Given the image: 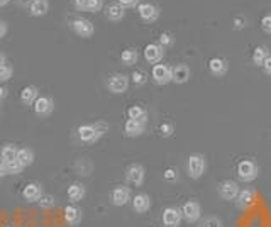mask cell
I'll return each mask as SVG.
<instances>
[{
    "instance_id": "6da1fadb",
    "label": "cell",
    "mask_w": 271,
    "mask_h": 227,
    "mask_svg": "<svg viewBox=\"0 0 271 227\" xmlns=\"http://www.w3.org/2000/svg\"><path fill=\"white\" fill-rule=\"evenodd\" d=\"M205 170H207L205 156L198 153L190 154L188 159H186V173H188V177L193 178V180H198L205 173Z\"/></svg>"
},
{
    "instance_id": "7a4b0ae2",
    "label": "cell",
    "mask_w": 271,
    "mask_h": 227,
    "mask_svg": "<svg viewBox=\"0 0 271 227\" xmlns=\"http://www.w3.org/2000/svg\"><path fill=\"white\" fill-rule=\"evenodd\" d=\"M258 173H260V168H258L256 161L254 159H242L237 165V177L241 182L244 183H251L253 180L258 178Z\"/></svg>"
},
{
    "instance_id": "3957f363",
    "label": "cell",
    "mask_w": 271,
    "mask_h": 227,
    "mask_svg": "<svg viewBox=\"0 0 271 227\" xmlns=\"http://www.w3.org/2000/svg\"><path fill=\"white\" fill-rule=\"evenodd\" d=\"M107 89L112 93H126L127 89H129V77L124 73H115L110 75L109 80H107Z\"/></svg>"
},
{
    "instance_id": "277c9868",
    "label": "cell",
    "mask_w": 271,
    "mask_h": 227,
    "mask_svg": "<svg viewBox=\"0 0 271 227\" xmlns=\"http://www.w3.org/2000/svg\"><path fill=\"white\" fill-rule=\"evenodd\" d=\"M217 192L222 200H236L239 195V185L234 180H224L217 185Z\"/></svg>"
},
{
    "instance_id": "5b68a950",
    "label": "cell",
    "mask_w": 271,
    "mask_h": 227,
    "mask_svg": "<svg viewBox=\"0 0 271 227\" xmlns=\"http://www.w3.org/2000/svg\"><path fill=\"white\" fill-rule=\"evenodd\" d=\"M71 29L75 31V34H78L80 38H91V36L95 34V26L93 22L89 21V19H73V22H71Z\"/></svg>"
},
{
    "instance_id": "8992f818",
    "label": "cell",
    "mask_w": 271,
    "mask_h": 227,
    "mask_svg": "<svg viewBox=\"0 0 271 227\" xmlns=\"http://www.w3.org/2000/svg\"><path fill=\"white\" fill-rule=\"evenodd\" d=\"M181 216L185 219L186 222H190V224H193V222H197L198 219L202 216V207L198 204L197 200H188L186 204H183L181 207Z\"/></svg>"
},
{
    "instance_id": "52a82bcc",
    "label": "cell",
    "mask_w": 271,
    "mask_h": 227,
    "mask_svg": "<svg viewBox=\"0 0 271 227\" xmlns=\"http://www.w3.org/2000/svg\"><path fill=\"white\" fill-rule=\"evenodd\" d=\"M144 177H146V171L141 165L134 163V165L127 166V170H126L127 183H131V185H134V186H141L142 183H144Z\"/></svg>"
},
{
    "instance_id": "ba28073f",
    "label": "cell",
    "mask_w": 271,
    "mask_h": 227,
    "mask_svg": "<svg viewBox=\"0 0 271 227\" xmlns=\"http://www.w3.org/2000/svg\"><path fill=\"white\" fill-rule=\"evenodd\" d=\"M137 14L139 17L142 19L146 24H153L158 21L159 17V9L154 3H149V2H144V3H139L137 5Z\"/></svg>"
},
{
    "instance_id": "9c48e42d",
    "label": "cell",
    "mask_w": 271,
    "mask_h": 227,
    "mask_svg": "<svg viewBox=\"0 0 271 227\" xmlns=\"http://www.w3.org/2000/svg\"><path fill=\"white\" fill-rule=\"evenodd\" d=\"M78 137L82 142H87V144H93V142H97L98 139L102 137V134L97 131V127L93 124H83L78 127Z\"/></svg>"
},
{
    "instance_id": "30bf717a",
    "label": "cell",
    "mask_w": 271,
    "mask_h": 227,
    "mask_svg": "<svg viewBox=\"0 0 271 227\" xmlns=\"http://www.w3.org/2000/svg\"><path fill=\"white\" fill-rule=\"evenodd\" d=\"M181 210L177 209V207H166L163 210V216H161V221L165 227H178L181 224Z\"/></svg>"
},
{
    "instance_id": "8fae6325",
    "label": "cell",
    "mask_w": 271,
    "mask_h": 227,
    "mask_svg": "<svg viewBox=\"0 0 271 227\" xmlns=\"http://www.w3.org/2000/svg\"><path fill=\"white\" fill-rule=\"evenodd\" d=\"M163 56H165V47H161L158 43H149L144 47V58L149 65H158Z\"/></svg>"
},
{
    "instance_id": "7c38bea8",
    "label": "cell",
    "mask_w": 271,
    "mask_h": 227,
    "mask_svg": "<svg viewBox=\"0 0 271 227\" xmlns=\"http://www.w3.org/2000/svg\"><path fill=\"white\" fill-rule=\"evenodd\" d=\"M190 75H192V71H190L188 65L178 63L171 68V82H175L177 85H183L190 80Z\"/></svg>"
},
{
    "instance_id": "4fadbf2b",
    "label": "cell",
    "mask_w": 271,
    "mask_h": 227,
    "mask_svg": "<svg viewBox=\"0 0 271 227\" xmlns=\"http://www.w3.org/2000/svg\"><path fill=\"white\" fill-rule=\"evenodd\" d=\"M34 112L39 115V117H46V115H49L53 112L54 109V100L51 97H38L34 102Z\"/></svg>"
},
{
    "instance_id": "5bb4252c",
    "label": "cell",
    "mask_w": 271,
    "mask_h": 227,
    "mask_svg": "<svg viewBox=\"0 0 271 227\" xmlns=\"http://www.w3.org/2000/svg\"><path fill=\"white\" fill-rule=\"evenodd\" d=\"M153 80L158 85H166L171 82V68L168 65H154L153 66Z\"/></svg>"
},
{
    "instance_id": "9a60e30c",
    "label": "cell",
    "mask_w": 271,
    "mask_h": 227,
    "mask_svg": "<svg viewBox=\"0 0 271 227\" xmlns=\"http://www.w3.org/2000/svg\"><path fill=\"white\" fill-rule=\"evenodd\" d=\"M110 200L115 207H122L131 200V190L127 186H115L110 195Z\"/></svg>"
},
{
    "instance_id": "2e32d148",
    "label": "cell",
    "mask_w": 271,
    "mask_h": 227,
    "mask_svg": "<svg viewBox=\"0 0 271 227\" xmlns=\"http://www.w3.org/2000/svg\"><path fill=\"white\" fill-rule=\"evenodd\" d=\"M63 217H65V222L68 226H78L83 217L82 209L75 205H68L65 207V210H63Z\"/></svg>"
},
{
    "instance_id": "e0dca14e",
    "label": "cell",
    "mask_w": 271,
    "mask_h": 227,
    "mask_svg": "<svg viewBox=\"0 0 271 227\" xmlns=\"http://www.w3.org/2000/svg\"><path fill=\"white\" fill-rule=\"evenodd\" d=\"M146 131V124L139 121H133V119H127L124 124V134L127 137H137L141 134H144Z\"/></svg>"
},
{
    "instance_id": "ac0fdd59",
    "label": "cell",
    "mask_w": 271,
    "mask_h": 227,
    "mask_svg": "<svg viewBox=\"0 0 271 227\" xmlns=\"http://www.w3.org/2000/svg\"><path fill=\"white\" fill-rule=\"evenodd\" d=\"M229 70V63L224 58H212L209 61V71L214 75V77H224Z\"/></svg>"
},
{
    "instance_id": "d6986e66",
    "label": "cell",
    "mask_w": 271,
    "mask_h": 227,
    "mask_svg": "<svg viewBox=\"0 0 271 227\" xmlns=\"http://www.w3.org/2000/svg\"><path fill=\"white\" fill-rule=\"evenodd\" d=\"M22 197L27 202H39V198L43 197V190L39 183H27L22 190Z\"/></svg>"
},
{
    "instance_id": "ffe728a7",
    "label": "cell",
    "mask_w": 271,
    "mask_h": 227,
    "mask_svg": "<svg viewBox=\"0 0 271 227\" xmlns=\"http://www.w3.org/2000/svg\"><path fill=\"white\" fill-rule=\"evenodd\" d=\"M254 197H256V192L253 188H244L241 190L236 198V205L237 209H248V207L253 205L254 202Z\"/></svg>"
},
{
    "instance_id": "44dd1931",
    "label": "cell",
    "mask_w": 271,
    "mask_h": 227,
    "mask_svg": "<svg viewBox=\"0 0 271 227\" xmlns=\"http://www.w3.org/2000/svg\"><path fill=\"white\" fill-rule=\"evenodd\" d=\"M105 15H107V19H109L110 22H119V21L124 19L126 9L119 2L117 3H110V5L105 7Z\"/></svg>"
},
{
    "instance_id": "7402d4cb",
    "label": "cell",
    "mask_w": 271,
    "mask_h": 227,
    "mask_svg": "<svg viewBox=\"0 0 271 227\" xmlns=\"http://www.w3.org/2000/svg\"><path fill=\"white\" fill-rule=\"evenodd\" d=\"M149 207H151L149 195H146V193L134 195V198H133V209L136 210V212H137V214H146L147 210H149Z\"/></svg>"
},
{
    "instance_id": "603a6c76",
    "label": "cell",
    "mask_w": 271,
    "mask_h": 227,
    "mask_svg": "<svg viewBox=\"0 0 271 227\" xmlns=\"http://www.w3.org/2000/svg\"><path fill=\"white\" fill-rule=\"evenodd\" d=\"M38 97H39V90H38V87H34V85L24 87L21 91V102L24 105H34Z\"/></svg>"
},
{
    "instance_id": "cb8c5ba5",
    "label": "cell",
    "mask_w": 271,
    "mask_h": 227,
    "mask_svg": "<svg viewBox=\"0 0 271 227\" xmlns=\"http://www.w3.org/2000/svg\"><path fill=\"white\" fill-rule=\"evenodd\" d=\"M49 10V2L47 0H34L29 5V14L34 15V17H41V15L47 14Z\"/></svg>"
},
{
    "instance_id": "d4e9b609",
    "label": "cell",
    "mask_w": 271,
    "mask_h": 227,
    "mask_svg": "<svg viewBox=\"0 0 271 227\" xmlns=\"http://www.w3.org/2000/svg\"><path fill=\"white\" fill-rule=\"evenodd\" d=\"M271 56L270 54V49L266 46H256L253 51V63L256 66H263L265 65V61Z\"/></svg>"
},
{
    "instance_id": "484cf974",
    "label": "cell",
    "mask_w": 271,
    "mask_h": 227,
    "mask_svg": "<svg viewBox=\"0 0 271 227\" xmlns=\"http://www.w3.org/2000/svg\"><path fill=\"white\" fill-rule=\"evenodd\" d=\"M85 192L87 190L82 183H71V185L68 186V197H70L71 202H80L85 197Z\"/></svg>"
},
{
    "instance_id": "4316f807",
    "label": "cell",
    "mask_w": 271,
    "mask_h": 227,
    "mask_svg": "<svg viewBox=\"0 0 271 227\" xmlns=\"http://www.w3.org/2000/svg\"><path fill=\"white\" fill-rule=\"evenodd\" d=\"M127 117L133 119V121H139V122H147V110L141 105H133L129 110H127Z\"/></svg>"
},
{
    "instance_id": "83f0119b",
    "label": "cell",
    "mask_w": 271,
    "mask_h": 227,
    "mask_svg": "<svg viewBox=\"0 0 271 227\" xmlns=\"http://www.w3.org/2000/svg\"><path fill=\"white\" fill-rule=\"evenodd\" d=\"M137 59H139V54H137V51H136L134 47H127V49H124L121 53V61H122V65H126V66L136 65Z\"/></svg>"
},
{
    "instance_id": "f1b7e54d",
    "label": "cell",
    "mask_w": 271,
    "mask_h": 227,
    "mask_svg": "<svg viewBox=\"0 0 271 227\" xmlns=\"http://www.w3.org/2000/svg\"><path fill=\"white\" fill-rule=\"evenodd\" d=\"M0 159H2L3 165H5V163H10V161H15V159H17V148H15L14 144L3 146L2 151H0Z\"/></svg>"
},
{
    "instance_id": "f546056e",
    "label": "cell",
    "mask_w": 271,
    "mask_h": 227,
    "mask_svg": "<svg viewBox=\"0 0 271 227\" xmlns=\"http://www.w3.org/2000/svg\"><path fill=\"white\" fill-rule=\"evenodd\" d=\"M17 161L26 168V166L33 165L34 161V153L31 151L29 148H22V149H17Z\"/></svg>"
},
{
    "instance_id": "4dcf8cb0",
    "label": "cell",
    "mask_w": 271,
    "mask_h": 227,
    "mask_svg": "<svg viewBox=\"0 0 271 227\" xmlns=\"http://www.w3.org/2000/svg\"><path fill=\"white\" fill-rule=\"evenodd\" d=\"M158 45L161 46V47H171L175 45V36H173V33H168V31H165V33H161L159 34V39H158Z\"/></svg>"
},
{
    "instance_id": "1f68e13d",
    "label": "cell",
    "mask_w": 271,
    "mask_h": 227,
    "mask_svg": "<svg viewBox=\"0 0 271 227\" xmlns=\"http://www.w3.org/2000/svg\"><path fill=\"white\" fill-rule=\"evenodd\" d=\"M131 80H133L134 85L141 87L147 82V75H146V71H142V70H136L134 73L131 75Z\"/></svg>"
},
{
    "instance_id": "d6a6232c",
    "label": "cell",
    "mask_w": 271,
    "mask_h": 227,
    "mask_svg": "<svg viewBox=\"0 0 271 227\" xmlns=\"http://www.w3.org/2000/svg\"><path fill=\"white\" fill-rule=\"evenodd\" d=\"M22 170H24V166L17 161V159H15V161H10V163H5L7 175H19V173H22Z\"/></svg>"
},
{
    "instance_id": "836d02e7",
    "label": "cell",
    "mask_w": 271,
    "mask_h": 227,
    "mask_svg": "<svg viewBox=\"0 0 271 227\" xmlns=\"http://www.w3.org/2000/svg\"><path fill=\"white\" fill-rule=\"evenodd\" d=\"M198 227H224V224H222V221L219 217L215 216H210V217H205L203 221L200 222V226Z\"/></svg>"
},
{
    "instance_id": "e575fe53",
    "label": "cell",
    "mask_w": 271,
    "mask_h": 227,
    "mask_svg": "<svg viewBox=\"0 0 271 227\" xmlns=\"http://www.w3.org/2000/svg\"><path fill=\"white\" fill-rule=\"evenodd\" d=\"M158 133L161 134L163 137H170V136H173V133H175V126L171 124V122H163V124L159 126Z\"/></svg>"
},
{
    "instance_id": "d590c367",
    "label": "cell",
    "mask_w": 271,
    "mask_h": 227,
    "mask_svg": "<svg viewBox=\"0 0 271 227\" xmlns=\"http://www.w3.org/2000/svg\"><path fill=\"white\" fill-rule=\"evenodd\" d=\"M14 75V70L9 65H2L0 66V82H9Z\"/></svg>"
},
{
    "instance_id": "8d00e7d4",
    "label": "cell",
    "mask_w": 271,
    "mask_h": 227,
    "mask_svg": "<svg viewBox=\"0 0 271 227\" xmlns=\"http://www.w3.org/2000/svg\"><path fill=\"white\" fill-rule=\"evenodd\" d=\"M102 9H103V0H89V3H87V12H91V14L100 12Z\"/></svg>"
},
{
    "instance_id": "74e56055",
    "label": "cell",
    "mask_w": 271,
    "mask_h": 227,
    "mask_svg": "<svg viewBox=\"0 0 271 227\" xmlns=\"http://www.w3.org/2000/svg\"><path fill=\"white\" fill-rule=\"evenodd\" d=\"M246 26H248V19H246L244 15H237V17H234V21H232L234 31H242Z\"/></svg>"
},
{
    "instance_id": "f35d334b",
    "label": "cell",
    "mask_w": 271,
    "mask_h": 227,
    "mask_svg": "<svg viewBox=\"0 0 271 227\" xmlns=\"http://www.w3.org/2000/svg\"><path fill=\"white\" fill-rule=\"evenodd\" d=\"M163 178H165L166 182L175 183V182L178 180V171H177V168H166L165 173H163Z\"/></svg>"
},
{
    "instance_id": "ab89813d",
    "label": "cell",
    "mask_w": 271,
    "mask_h": 227,
    "mask_svg": "<svg viewBox=\"0 0 271 227\" xmlns=\"http://www.w3.org/2000/svg\"><path fill=\"white\" fill-rule=\"evenodd\" d=\"M39 205H41V209H49V207L54 205V198L51 195H43L39 198Z\"/></svg>"
},
{
    "instance_id": "60d3db41",
    "label": "cell",
    "mask_w": 271,
    "mask_h": 227,
    "mask_svg": "<svg viewBox=\"0 0 271 227\" xmlns=\"http://www.w3.org/2000/svg\"><path fill=\"white\" fill-rule=\"evenodd\" d=\"M261 29L266 34H271V14H266L261 17Z\"/></svg>"
},
{
    "instance_id": "b9f144b4",
    "label": "cell",
    "mask_w": 271,
    "mask_h": 227,
    "mask_svg": "<svg viewBox=\"0 0 271 227\" xmlns=\"http://www.w3.org/2000/svg\"><path fill=\"white\" fill-rule=\"evenodd\" d=\"M119 3H121L124 9H131V7H136L139 3V0H119Z\"/></svg>"
},
{
    "instance_id": "7bdbcfd3",
    "label": "cell",
    "mask_w": 271,
    "mask_h": 227,
    "mask_svg": "<svg viewBox=\"0 0 271 227\" xmlns=\"http://www.w3.org/2000/svg\"><path fill=\"white\" fill-rule=\"evenodd\" d=\"M87 3H89V0H73V5L77 10H87Z\"/></svg>"
},
{
    "instance_id": "ee69618b",
    "label": "cell",
    "mask_w": 271,
    "mask_h": 227,
    "mask_svg": "<svg viewBox=\"0 0 271 227\" xmlns=\"http://www.w3.org/2000/svg\"><path fill=\"white\" fill-rule=\"evenodd\" d=\"M261 68H263V71H265L266 75H270V77H271V56H270L268 59H266L265 65H263Z\"/></svg>"
},
{
    "instance_id": "f6af8a7d",
    "label": "cell",
    "mask_w": 271,
    "mask_h": 227,
    "mask_svg": "<svg viewBox=\"0 0 271 227\" xmlns=\"http://www.w3.org/2000/svg\"><path fill=\"white\" fill-rule=\"evenodd\" d=\"M5 34H7V24L0 21V39H2V38H3V36H5Z\"/></svg>"
},
{
    "instance_id": "bcb514c9",
    "label": "cell",
    "mask_w": 271,
    "mask_h": 227,
    "mask_svg": "<svg viewBox=\"0 0 271 227\" xmlns=\"http://www.w3.org/2000/svg\"><path fill=\"white\" fill-rule=\"evenodd\" d=\"M5 97H7V89H3V87L0 85V100H3Z\"/></svg>"
},
{
    "instance_id": "7dc6e473",
    "label": "cell",
    "mask_w": 271,
    "mask_h": 227,
    "mask_svg": "<svg viewBox=\"0 0 271 227\" xmlns=\"http://www.w3.org/2000/svg\"><path fill=\"white\" fill-rule=\"evenodd\" d=\"M17 2H19V3H21V5H24V7H29V5H31V3H33V2H34V0H17Z\"/></svg>"
},
{
    "instance_id": "c3c4849f",
    "label": "cell",
    "mask_w": 271,
    "mask_h": 227,
    "mask_svg": "<svg viewBox=\"0 0 271 227\" xmlns=\"http://www.w3.org/2000/svg\"><path fill=\"white\" fill-rule=\"evenodd\" d=\"M3 175H7V171H5V165H3V163L0 161V178H2Z\"/></svg>"
},
{
    "instance_id": "681fc988",
    "label": "cell",
    "mask_w": 271,
    "mask_h": 227,
    "mask_svg": "<svg viewBox=\"0 0 271 227\" xmlns=\"http://www.w3.org/2000/svg\"><path fill=\"white\" fill-rule=\"evenodd\" d=\"M2 65H5V56L0 53V66H2Z\"/></svg>"
},
{
    "instance_id": "f907efd6",
    "label": "cell",
    "mask_w": 271,
    "mask_h": 227,
    "mask_svg": "<svg viewBox=\"0 0 271 227\" xmlns=\"http://www.w3.org/2000/svg\"><path fill=\"white\" fill-rule=\"evenodd\" d=\"M10 0H0V7H3V5H7V3H9Z\"/></svg>"
}]
</instances>
